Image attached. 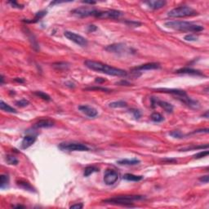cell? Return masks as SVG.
I'll use <instances>...</instances> for the list:
<instances>
[{"label":"cell","mask_w":209,"mask_h":209,"mask_svg":"<svg viewBox=\"0 0 209 209\" xmlns=\"http://www.w3.org/2000/svg\"><path fill=\"white\" fill-rule=\"evenodd\" d=\"M8 3H10L13 7H17V8H23L24 7L22 5H21L19 3H16V1H10V2H8Z\"/></svg>","instance_id":"40"},{"label":"cell","mask_w":209,"mask_h":209,"mask_svg":"<svg viewBox=\"0 0 209 209\" xmlns=\"http://www.w3.org/2000/svg\"><path fill=\"white\" fill-rule=\"evenodd\" d=\"M203 117H205L206 118H208V111H206L205 114H203Z\"/></svg>","instance_id":"49"},{"label":"cell","mask_w":209,"mask_h":209,"mask_svg":"<svg viewBox=\"0 0 209 209\" xmlns=\"http://www.w3.org/2000/svg\"><path fill=\"white\" fill-rule=\"evenodd\" d=\"M156 91L158 92H163V93H168L171 95H175L177 96H186V92L183 90L180 89H168V88H158Z\"/></svg>","instance_id":"15"},{"label":"cell","mask_w":209,"mask_h":209,"mask_svg":"<svg viewBox=\"0 0 209 209\" xmlns=\"http://www.w3.org/2000/svg\"><path fill=\"white\" fill-rule=\"evenodd\" d=\"M123 15L124 13L118 10H107L103 12L99 11L96 17H98L101 19H118Z\"/></svg>","instance_id":"8"},{"label":"cell","mask_w":209,"mask_h":209,"mask_svg":"<svg viewBox=\"0 0 209 209\" xmlns=\"http://www.w3.org/2000/svg\"><path fill=\"white\" fill-rule=\"evenodd\" d=\"M16 183H17V185H18V186L22 188L24 190H29V191H30V192H34V191H35L34 187L32 186L29 183V182H27V181H23V180H20V181H16Z\"/></svg>","instance_id":"21"},{"label":"cell","mask_w":209,"mask_h":209,"mask_svg":"<svg viewBox=\"0 0 209 209\" xmlns=\"http://www.w3.org/2000/svg\"><path fill=\"white\" fill-rule=\"evenodd\" d=\"M64 35L69 40L74 42V43H76L77 45H79L80 47H86L88 44V42L85 38H83L82 36L78 35V34H75L74 32L65 31L64 32Z\"/></svg>","instance_id":"7"},{"label":"cell","mask_w":209,"mask_h":209,"mask_svg":"<svg viewBox=\"0 0 209 209\" xmlns=\"http://www.w3.org/2000/svg\"><path fill=\"white\" fill-rule=\"evenodd\" d=\"M105 50L110 52L117 54H124L125 52H131V49L126 47L124 43H115V44L109 45L105 48Z\"/></svg>","instance_id":"11"},{"label":"cell","mask_w":209,"mask_h":209,"mask_svg":"<svg viewBox=\"0 0 209 209\" xmlns=\"http://www.w3.org/2000/svg\"><path fill=\"white\" fill-rule=\"evenodd\" d=\"M198 14H199L198 12L193 9L192 7L188 6H182L171 10L168 13V16L170 17H173V18H182V17L197 16Z\"/></svg>","instance_id":"4"},{"label":"cell","mask_w":209,"mask_h":209,"mask_svg":"<svg viewBox=\"0 0 209 209\" xmlns=\"http://www.w3.org/2000/svg\"><path fill=\"white\" fill-rule=\"evenodd\" d=\"M84 65L86 67H88L90 70L93 71H96L99 73L105 74L108 75L116 77H124L127 76V71L121 69H118L115 67H112L106 64L102 63L100 61H96V60H87L84 61Z\"/></svg>","instance_id":"1"},{"label":"cell","mask_w":209,"mask_h":209,"mask_svg":"<svg viewBox=\"0 0 209 209\" xmlns=\"http://www.w3.org/2000/svg\"><path fill=\"white\" fill-rule=\"evenodd\" d=\"M34 94H35V96H38L39 98H42L43 100H44V101H47V102L51 101V96L43 92H41V91H36V92H34Z\"/></svg>","instance_id":"28"},{"label":"cell","mask_w":209,"mask_h":209,"mask_svg":"<svg viewBox=\"0 0 209 209\" xmlns=\"http://www.w3.org/2000/svg\"><path fill=\"white\" fill-rule=\"evenodd\" d=\"M96 26H94V25H92V26H88V31L89 32H93L95 31V30H96Z\"/></svg>","instance_id":"45"},{"label":"cell","mask_w":209,"mask_h":209,"mask_svg":"<svg viewBox=\"0 0 209 209\" xmlns=\"http://www.w3.org/2000/svg\"><path fill=\"white\" fill-rule=\"evenodd\" d=\"M165 26L175 30L183 32H200L203 30V27L199 25L189 21H169L165 23Z\"/></svg>","instance_id":"2"},{"label":"cell","mask_w":209,"mask_h":209,"mask_svg":"<svg viewBox=\"0 0 209 209\" xmlns=\"http://www.w3.org/2000/svg\"><path fill=\"white\" fill-rule=\"evenodd\" d=\"M29 104V102L26 100V99H21L20 101L16 102V104L17 106H19V107H26Z\"/></svg>","instance_id":"35"},{"label":"cell","mask_w":209,"mask_h":209,"mask_svg":"<svg viewBox=\"0 0 209 209\" xmlns=\"http://www.w3.org/2000/svg\"><path fill=\"white\" fill-rule=\"evenodd\" d=\"M3 82H4V77L3 75H1V85H3Z\"/></svg>","instance_id":"50"},{"label":"cell","mask_w":209,"mask_h":209,"mask_svg":"<svg viewBox=\"0 0 209 209\" xmlns=\"http://www.w3.org/2000/svg\"><path fill=\"white\" fill-rule=\"evenodd\" d=\"M14 208H25L24 206H21V205H17V206H14Z\"/></svg>","instance_id":"51"},{"label":"cell","mask_w":209,"mask_h":209,"mask_svg":"<svg viewBox=\"0 0 209 209\" xmlns=\"http://www.w3.org/2000/svg\"><path fill=\"white\" fill-rule=\"evenodd\" d=\"M208 128H205V129H200V130H195L194 132H193V133H208Z\"/></svg>","instance_id":"43"},{"label":"cell","mask_w":209,"mask_h":209,"mask_svg":"<svg viewBox=\"0 0 209 209\" xmlns=\"http://www.w3.org/2000/svg\"><path fill=\"white\" fill-rule=\"evenodd\" d=\"M209 154V151L207 149V150H205V151H201V152L198 153V154H196V155H194V158H203V157H206V156L208 155Z\"/></svg>","instance_id":"36"},{"label":"cell","mask_w":209,"mask_h":209,"mask_svg":"<svg viewBox=\"0 0 209 209\" xmlns=\"http://www.w3.org/2000/svg\"><path fill=\"white\" fill-rule=\"evenodd\" d=\"M140 163L141 161L137 158H124L117 161V163L119 165H136Z\"/></svg>","instance_id":"20"},{"label":"cell","mask_w":209,"mask_h":209,"mask_svg":"<svg viewBox=\"0 0 209 209\" xmlns=\"http://www.w3.org/2000/svg\"><path fill=\"white\" fill-rule=\"evenodd\" d=\"M5 159H6L7 163L10 165H17L18 164V163H19L18 159H17L15 156L10 155H7Z\"/></svg>","instance_id":"30"},{"label":"cell","mask_w":209,"mask_h":209,"mask_svg":"<svg viewBox=\"0 0 209 209\" xmlns=\"http://www.w3.org/2000/svg\"><path fill=\"white\" fill-rule=\"evenodd\" d=\"M125 23L127 24L128 26H133V27H139V26L141 25V22H138V21H126Z\"/></svg>","instance_id":"39"},{"label":"cell","mask_w":209,"mask_h":209,"mask_svg":"<svg viewBox=\"0 0 209 209\" xmlns=\"http://www.w3.org/2000/svg\"><path fill=\"white\" fill-rule=\"evenodd\" d=\"M82 3H85V4H91V5H94L96 3V2L95 1H82Z\"/></svg>","instance_id":"47"},{"label":"cell","mask_w":209,"mask_h":209,"mask_svg":"<svg viewBox=\"0 0 209 209\" xmlns=\"http://www.w3.org/2000/svg\"><path fill=\"white\" fill-rule=\"evenodd\" d=\"M150 118H151V120H152L153 122H155V123H160V122H163V121L164 120L163 116L161 114L157 113V112L153 113V114H151V116H150Z\"/></svg>","instance_id":"27"},{"label":"cell","mask_w":209,"mask_h":209,"mask_svg":"<svg viewBox=\"0 0 209 209\" xmlns=\"http://www.w3.org/2000/svg\"><path fill=\"white\" fill-rule=\"evenodd\" d=\"M52 66L54 68H56L57 70H65L68 68V65H67V63H65V62H57V63H55L52 65Z\"/></svg>","instance_id":"33"},{"label":"cell","mask_w":209,"mask_h":209,"mask_svg":"<svg viewBox=\"0 0 209 209\" xmlns=\"http://www.w3.org/2000/svg\"><path fill=\"white\" fill-rule=\"evenodd\" d=\"M169 135L172 136L173 138H177V139H182L185 137V135H183L180 131L178 130L172 131L171 132H169Z\"/></svg>","instance_id":"31"},{"label":"cell","mask_w":209,"mask_h":209,"mask_svg":"<svg viewBox=\"0 0 209 209\" xmlns=\"http://www.w3.org/2000/svg\"><path fill=\"white\" fill-rule=\"evenodd\" d=\"M145 199L143 195H118V196L110 198L107 199L103 200L102 202L110 204L122 205V206H132V202L142 200Z\"/></svg>","instance_id":"3"},{"label":"cell","mask_w":209,"mask_h":209,"mask_svg":"<svg viewBox=\"0 0 209 209\" xmlns=\"http://www.w3.org/2000/svg\"><path fill=\"white\" fill-rule=\"evenodd\" d=\"M145 3L147 4V6L149 7V8L153 10H157L163 7L167 3L166 1H163V0H150V1H147Z\"/></svg>","instance_id":"17"},{"label":"cell","mask_w":209,"mask_h":209,"mask_svg":"<svg viewBox=\"0 0 209 209\" xmlns=\"http://www.w3.org/2000/svg\"><path fill=\"white\" fill-rule=\"evenodd\" d=\"M184 39H185V41H196V40H198V37H197L196 35H193V34H190V35H185Z\"/></svg>","instance_id":"37"},{"label":"cell","mask_w":209,"mask_h":209,"mask_svg":"<svg viewBox=\"0 0 209 209\" xmlns=\"http://www.w3.org/2000/svg\"><path fill=\"white\" fill-rule=\"evenodd\" d=\"M160 68V65L158 63H155V62H151V63H146L139 66H136L135 68H133V71H142V70H156V69H159Z\"/></svg>","instance_id":"14"},{"label":"cell","mask_w":209,"mask_h":209,"mask_svg":"<svg viewBox=\"0 0 209 209\" xmlns=\"http://www.w3.org/2000/svg\"><path fill=\"white\" fill-rule=\"evenodd\" d=\"M86 90H89V91H93V90H96V91H102V92H110V89L106 88H102V87H92V88H86Z\"/></svg>","instance_id":"34"},{"label":"cell","mask_w":209,"mask_h":209,"mask_svg":"<svg viewBox=\"0 0 209 209\" xmlns=\"http://www.w3.org/2000/svg\"><path fill=\"white\" fill-rule=\"evenodd\" d=\"M82 203H76V204H74V205H71L70 207V208L71 209H81L82 208Z\"/></svg>","instance_id":"41"},{"label":"cell","mask_w":209,"mask_h":209,"mask_svg":"<svg viewBox=\"0 0 209 209\" xmlns=\"http://www.w3.org/2000/svg\"><path fill=\"white\" fill-rule=\"evenodd\" d=\"M131 113H132L133 116L136 119H139L141 116V113L139 110H136V109H131L130 110Z\"/></svg>","instance_id":"38"},{"label":"cell","mask_w":209,"mask_h":209,"mask_svg":"<svg viewBox=\"0 0 209 209\" xmlns=\"http://www.w3.org/2000/svg\"><path fill=\"white\" fill-rule=\"evenodd\" d=\"M98 10L95 9L93 7H78L71 11V13H73L75 16H80V17H87V16H96L98 13Z\"/></svg>","instance_id":"6"},{"label":"cell","mask_w":209,"mask_h":209,"mask_svg":"<svg viewBox=\"0 0 209 209\" xmlns=\"http://www.w3.org/2000/svg\"><path fill=\"white\" fill-rule=\"evenodd\" d=\"M119 177V174L114 169H107L104 171V182L107 185H112L116 183Z\"/></svg>","instance_id":"9"},{"label":"cell","mask_w":209,"mask_h":209,"mask_svg":"<svg viewBox=\"0 0 209 209\" xmlns=\"http://www.w3.org/2000/svg\"><path fill=\"white\" fill-rule=\"evenodd\" d=\"M14 80H15L16 82H20V83H23V82H25V79H21V78H16Z\"/></svg>","instance_id":"48"},{"label":"cell","mask_w":209,"mask_h":209,"mask_svg":"<svg viewBox=\"0 0 209 209\" xmlns=\"http://www.w3.org/2000/svg\"><path fill=\"white\" fill-rule=\"evenodd\" d=\"M110 107L111 108H124L127 107V102L124 101H118V102H114L110 103Z\"/></svg>","instance_id":"26"},{"label":"cell","mask_w":209,"mask_h":209,"mask_svg":"<svg viewBox=\"0 0 209 209\" xmlns=\"http://www.w3.org/2000/svg\"><path fill=\"white\" fill-rule=\"evenodd\" d=\"M79 110L82 113L86 114L87 116H88L90 118H95L96 116H97L98 114V111L96 110V109L92 106H89L87 104H82V105H79Z\"/></svg>","instance_id":"12"},{"label":"cell","mask_w":209,"mask_h":209,"mask_svg":"<svg viewBox=\"0 0 209 209\" xmlns=\"http://www.w3.org/2000/svg\"><path fill=\"white\" fill-rule=\"evenodd\" d=\"M117 84H119V85L128 86V85H130V82H127V81H125V80H122V81H120V82H117Z\"/></svg>","instance_id":"44"},{"label":"cell","mask_w":209,"mask_h":209,"mask_svg":"<svg viewBox=\"0 0 209 209\" xmlns=\"http://www.w3.org/2000/svg\"><path fill=\"white\" fill-rule=\"evenodd\" d=\"M95 81H96V82H98V83H101V82H105V79H102V78H96Z\"/></svg>","instance_id":"46"},{"label":"cell","mask_w":209,"mask_h":209,"mask_svg":"<svg viewBox=\"0 0 209 209\" xmlns=\"http://www.w3.org/2000/svg\"><path fill=\"white\" fill-rule=\"evenodd\" d=\"M36 139L37 137L35 136H26L21 141V148L23 149H26L30 147L36 141Z\"/></svg>","instance_id":"18"},{"label":"cell","mask_w":209,"mask_h":209,"mask_svg":"<svg viewBox=\"0 0 209 209\" xmlns=\"http://www.w3.org/2000/svg\"><path fill=\"white\" fill-rule=\"evenodd\" d=\"M208 149V145H205V146H194L192 147H187V148H184L181 149V151H188V150H191V149Z\"/></svg>","instance_id":"32"},{"label":"cell","mask_w":209,"mask_h":209,"mask_svg":"<svg viewBox=\"0 0 209 209\" xmlns=\"http://www.w3.org/2000/svg\"><path fill=\"white\" fill-rule=\"evenodd\" d=\"M99 171V168L95 167V166H88V167H87V168L84 169L83 176L87 177H89V176H90L91 174H92V173H94V172H96V171Z\"/></svg>","instance_id":"25"},{"label":"cell","mask_w":209,"mask_h":209,"mask_svg":"<svg viewBox=\"0 0 209 209\" xmlns=\"http://www.w3.org/2000/svg\"><path fill=\"white\" fill-rule=\"evenodd\" d=\"M124 179L128 181H140L143 179L142 176H137L131 173H127L124 176Z\"/></svg>","instance_id":"23"},{"label":"cell","mask_w":209,"mask_h":209,"mask_svg":"<svg viewBox=\"0 0 209 209\" xmlns=\"http://www.w3.org/2000/svg\"><path fill=\"white\" fill-rule=\"evenodd\" d=\"M47 15V11H45V10H43V11H40V12H38V13H36V15H35V17L34 18V19L32 20V21H28V20H24L23 21L26 23H35V22H38V21L40 19H42L43 17L44 16H46Z\"/></svg>","instance_id":"22"},{"label":"cell","mask_w":209,"mask_h":209,"mask_svg":"<svg viewBox=\"0 0 209 209\" xmlns=\"http://www.w3.org/2000/svg\"><path fill=\"white\" fill-rule=\"evenodd\" d=\"M178 99L182 102L185 104H186L188 106H190V108H193V109H198L199 107V102H197L195 100L188 97L186 96H177Z\"/></svg>","instance_id":"16"},{"label":"cell","mask_w":209,"mask_h":209,"mask_svg":"<svg viewBox=\"0 0 209 209\" xmlns=\"http://www.w3.org/2000/svg\"><path fill=\"white\" fill-rule=\"evenodd\" d=\"M176 73L178 74H188V75H196V76H204L202 72L199 70H194L190 67H184L179 70H176Z\"/></svg>","instance_id":"13"},{"label":"cell","mask_w":209,"mask_h":209,"mask_svg":"<svg viewBox=\"0 0 209 209\" xmlns=\"http://www.w3.org/2000/svg\"><path fill=\"white\" fill-rule=\"evenodd\" d=\"M151 101V106L152 108H155L156 106H159V107L163 108L166 112L168 113H172L173 111V105L170 103H168L167 102H163V101H160L159 99L157 97H154L152 96L150 98Z\"/></svg>","instance_id":"10"},{"label":"cell","mask_w":209,"mask_h":209,"mask_svg":"<svg viewBox=\"0 0 209 209\" xmlns=\"http://www.w3.org/2000/svg\"><path fill=\"white\" fill-rule=\"evenodd\" d=\"M199 181H201V182H203V183H208V181H209L208 175H206V176H203V177H200Z\"/></svg>","instance_id":"42"},{"label":"cell","mask_w":209,"mask_h":209,"mask_svg":"<svg viewBox=\"0 0 209 209\" xmlns=\"http://www.w3.org/2000/svg\"><path fill=\"white\" fill-rule=\"evenodd\" d=\"M61 150L68 151H88L89 148L81 143H60L58 146Z\"/></svg>","instance_id":"5"},{"label":"cell","mask_w":209,"mask_h":209,"mask_svg":"<svg viewBox=\"0 0 209 209\" xmlns=\"http://www.w3.org/2000/svg\"><path fill=\"white\" fill-rule=\"evenodd\" d=\"M54 126V123L49 119H41L34 125L35 128H48Z\"/></svg>","instance_id":"19"},{"label":"cell","mask_w":209,"mask_h":209,"mask_svg":"<svg viewBox=\"0 0 209 209\" xmlns=\"http://www.w3.org/2000/svg\"><path fill=\"white\" fill-rule=\"evenodd\" d=\"M0 109L2 110L3 111H5V112H8V113H14L16 114L17 111L16 110V109L14 108L11 107L10 105L5 103L3 101H1L0 102Z\"/></svg>","instance_id":"24"},{"label":"cell","mask_w":209,"mask_h":209,"mask_svg":"<svg viewBox=\"0 0 209 209\" xmlns=\"http://www.w3.org/2000/svg\"><path fill=\"white\" fill-rule=\"evenodd\" d=\"M9 183V177L7 175H1L0 177V187L3 189Z\"/></svg>","instance_id":"29"}]
</instances>
